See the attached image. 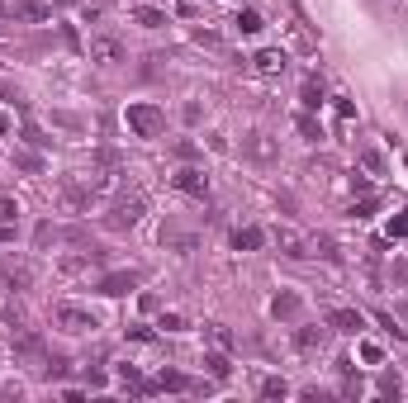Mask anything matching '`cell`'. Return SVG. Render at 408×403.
Listing matches in <instances>:
<instances>
[{"label": "cell", "instance_id": "cell-1", "mask_svg": "<svg viewBox=\"0 0 408 403\" xmlns=\"http://www.w3.org/2000/svg\"><path fill=\"white\" fill-rule=\"evenodd\" d=\"M124 119L138 138H162V128H166V114H162L157 105H128Z\"/></svg>", "mask_w": 408, "mask_h": 403}, {"label": "cell", "instance_id": "cell-2", "mask_svg": "<svg viewBox=\"0 0 408 403\" xmlns=\"http://www.w3.org/2000/svg\"><path fill=\"white\" fill-rule=\"evenodd\" d=\"M52 323L62 327V332H95L100 318H95L91 309H81V304H57V309H52Z\"/></svg>", "mask_w": 408, "mask_h": 403}, {"label": "cell", "instance_id": "cell-3", "mask_svg": "<svg viewBox=\"0 0 408 403\" xmlns=\"http://www.w3.org/2000/svg\"><path fill=\"white\" fill-rule=\"evenodd\" d=\"M142 214H147V200H142V195H133V200H119V204L110 209V214H105V228L124 233V228H133V223H138Z\"/></svg>", "mask_w": 408, "mask_h": 403}, {"label": "cell", "instance_id": "cell-4", "mask_svg": "<svg viewBox=\"0 0 408 403\" xmlns=\"http://www.w3.org/2000/svg\"><path fill=\"white\" fill-rule=\"evenodd\" d=\"M276 247L285 251V256H295V261H304V256H314V242H309V237L299 233V228H290V223H280V228H276Z\"/></svg>", "mask_w": 408, "mask_h": 403}, {"label": "cell", "instance_id": "cell-5", "mask_svg": "<svg viewBox=\"0 0 408 403\" xmlns=\"http://www.w3.org/2000/svg\"><path fill=\"white\" fill-rule=\"evenodd\" d=\"M171 186L186 190V195H195V200H209V176H204L200 166H181V171L171 176Z\"/></svg>", "mask_w": 408, "mask_h": 403}, {"label": "cell", "instance_id": "cell-6", "mask_svg": "<svg viewBox=\"0 0 408 403\" xmlns=\"http://www.w3.org/2000/svg\"><path fill=\"white\" fill-rule=\"evenodd\" d=\"M91 62H100V67H114V62H124V43L119 38H91Z\"/></svg>", "mask_w": 408, "mask_h": 403}, {"label": "cell", "instance_id": "cell-7", "mask_svg": "<svg viewBox=\"0 0 408 403\" xmlns=\"http://www.w3.org/2000/svg\"><path fill=\"white\" fill-rule=\"evenodd\" d=\"M138 271H114V276H100V295H110V299H119V295H128V290H138Z\"/></svg>", "mask_w": 408, "mask_h": 403}, {"label": "cell", "instance_id": "cell-8", "mask_svg": "<svg viewBox=\"0 0 408 403\" xmlns=\"http://www.w3.org/2000/svg\"><path fill=\"white\" fill-rule=\"evenodd\" d=\"M251 67H256V72H261V76H280L285 67H290V57H285L280 47H261V52H256V57H251Z\"/></svg>", "mask_w": 408, "mask_h": 403}, {"label": "cell", "instance_id": "cell-9", "mask_svg": "<svg viewBox=\"0 0 408 403\" xmlns=\"http://www.w3.org/2000/svg\"><path fill=\"white\" fill-rule=\"evenodd\" d=\"M242 152H247L251 161H276V142H271L266 133H247V138H242Z\"/></svg>", "mask_w": 408, "mask_h": 403}, {"label": "cell", "instance_id": "cell-10", "mask_svg": "<svg viewBox=\"0 0 408 403\" xmlns=\"http://www.w3.org/2000/svg\"><path fill=\"white\" fill-rule=\"evenodd\" d=\"M328 327H337V332H361L366 318H361L356 309H332V313H328Z\"/></svg>", "mask_w": 408, "mask_h": 403}, {"label": "cell", "instance_id": "cell-11", "mask_svg": "<svg viewBox=\"0 0 408 403\" xmlns=\"http://www.w3.org/2000/svg\"><path fill=\"white\" fill-rule=\"evenodd\" d=\"M10 10H15V19H47L52 15V5H43V0H10Z\"/></svg>", "mask_w": 408, "mask_h": 403}, {"label": "cell", "instance_id": "cell-12", "mask_svg": "<svg viewBox=\"0 0 408 403\" xmlns=\"http://www.w3.org/2000/svg\"><path fill=\"white\" fill-rule=\"evenodd\" d=\"M323 341H328V327H299V332H295V346H299V351H318Z\"/></svg>", "mask_w": 408, "mask_h": 403}, {"label": "cell", "instance_id": "cell-13", "mask_svg": "<svg viewBox=\"0 0 408 403\" xmlns=\"http://www.w3.org/2000/svg\"><path fill=\"white\" fill-rule=\"evenodd\" d=\"M133 24H142V29H162V24H166V10H157V5H138V10H133Z\"/></svg>", "mask_w": 408, "mask_h": 403}, {"label": "cell", "instance_id": "cell-14", "mask_svg": "<svg viewBox=\"0 0 408 403\" xmlns=\"http://www.w3.org/2000/svg\"><path fill=\"white\" fill-rule=\"evenodd\" d=\"M261 242H266V233H261V228H237V233H233V247H237V251H256Z\"/></svg>", "mask_w": 408, "mask_h": 403}, {"label": "cell", "instance_id": "cell-15", "mask_svg": "<svg viewBox=\"0 0 408 403\" xmlns=\"http://www.w3.org/2000/svg\"><path fill=\"white\" fill-rule=\"evenodd\" d=\"M162 247H176V251H195V237L181 233V228H162Z\"/></svg>", "mask_w": 408, "mask_h": 403}, {"label": "cell", "instance_id": "cell-16", "mask_svg": "<svg viewBox=\"0 0 408 403\" xmlns=\"http://www.w3.org/2000/svg\"><path fill=\"white\" fill-rule=\"evenodd\" d=\"M0 271H5V276L15 280V285H29V280H33V271H29V266H24V261H10V256H0Z\"/></svg>", "mask_w": 408, "mask_h": 403}, {"label": "cell", "instance_id": "cell-17", "mask_svg": "<svg viewBox=\"0 0 408 403\" xmlns=\"http://www.w3.org/2000/svg\"><path fill=\"white\" fill-rule=\"evenodd\" d=\"M271 313H276V318H295L299 313V295H276L271 299Z\"/></svg>", "mask_w": 408, "mask_h": 403}, {"label": "cell", "instance_id": "cell-18", "mask_svg": "<svg viewBox=\"0 0 408 403\" xmlns=\"http://www.w3.org/2000/svg\"><path fill=\"white\" fill-rule=\"evenodd\" d=\"M261 29H266V19L256 10H237V33H261Z\"/></svg>", "mask_w": 408, "mask_h": 403}, {"label": "cell", "instance_id": "cell-19", "mask_svg": "<svg viewBox=\"0 0 408 403\" xmlns=\"http://www.w3.org/2000/svg\"><path fill=\"white\" fill-rule=\"evenodd\" d=\"M204 365H209V375H214V380H228V375H233L228 356H219V351H209V356H204Z\"/></svg>", "mask_w": 408, "mask_h": 403}, {"label": "cell", "instance_id": "cell-20", "mask_svg": "<svg viewBox=\"0 0 408 403\" xmlns=\"http://www.w3.org/2000/svg\"><path fill=\"white\" fill-rule=\"evenodd\" d=\"M285 394H290L285 380H261V399H285Z\"/></svg>", "mask_w": 408, "mask_h": 403}, {"label": "cell", "instance_id": "cell-21", "mask_svg": "<svg viewBox=\"0 0 408 403\" xmlns=\"http://www.w3.org/2000/svg\"><path fill=\"white\" fill-rule=\"evenodd\" d=\"M304 105H309V109L323 105V86H318V81H304Z\"/></svg>", "mask_w": 408, "mask_h": 403}, {"label": "cell", "instance_id": "cell-22", "mask_svg": "<svg viewBox=\"0 0 408 403\" xmlns=\"http://www.w3.org/2000/svg\"><path fill=\"white\" fill-rule=\"evenodd\" d=\"M157 389H190V385H186V375H176V370H162Z\"/></svg>", "mask_w": 408, "mask_h": 403}, {"label": "cell", "instance_id": "cell-23", "mask_svg": "<svg viewBox=\"0 0 408 403\" xmlns=\"http://www.w3.org/2000/svg\"><path fill=\"white\" fill-rule=\"evenodd\" d=\"M299 133H304L309 142H318V138H323V128H318L314 119H309V114H299Z\"/></svg>", "mask_w": 408, "mask_h": 403}, {"label": "cell", "instance_id": "cell-24", "mask_svg": "<svg viewBox=\"0 0 408 403\" xmlns=\"http://www.w3.org/2000/svg\"><path fill=\"white\" fill-rule=\"evenodd\" d=\"M361 361H366V365H380V361H385V351H380L375 341H361Z\"/></svg>", "mask_w": 408, "mask_h": 403}, {"label": "cell", "instance_id": "cell-25", "mask_svg": "<svg viewBox=\"0 0 408 403\" xmlns=\"http://www.w3.org/2000/svg\"><path fill=\"white\" fill-rule=\"evenodd\" d=\"M0 223H19V204L15 200H0Z\"/></svg>", "mask_w": 408, "mask_h": 403}, {"label": "cell", "instance_id": "cell-26", "mask_svg": "<svg viewBox=\"0 0 408 403\" xmlns=\"http://www.w3.org/2000/svg\"><path fill=\"white\" fill-rule=\"evenodd\" d=\"M375 204H380V200H370V195H366L361 204H351V214H356V218H370V214H375Z\"/></svg>", "mask_w": 408, "mask_h": 403}, {"label": "cell", "instance_id": "cell-27", "mask_svg": "<svg viewBox=\"0 0 408 403\" xmlns=\"http://www.w3.org/2000/svg\"><path fill=\"white\" fill-rule=\"evenodd\" d=\"M390 237H408V214L390 218Z\"/></svg>", "mask_w": 408, "mask_h": 403}, {"label": "cell", "instance_id": "cell-28", "mask_svg": "<svg viewBox=\"0 0 408 403\" xmlns=\"http://www.w3.org/2000/svg\"><path fill=\"white\" fill-rule=\"evenodd\" d=\"M162 327H166V332H181L186 318H181V313H162Z\"/></svg>", "mask_w": 408, "mask_h": 403}, {"label": "cell", "instance_id": "cell-29", "mask_svg": "<svg viewBox=\"0 0 408 403\" xmlns=\"http://www.w3.org/2000/svg\"><path fill=\"white\" fill-rule=\"evenodd\" d=\"M361 161H366L370 171H385V157H380V152H361Z\"/></svg>", "mask_w": 408, "mask_h": 403}, {"label": "cell", "instance_id": "cell-30", "mask_svg": "<svg viewBox=\"0 0 408 403\" xmlns=\"http://www.w3.org/2000/svg\"><path fill=\"white\" fill-rule=\"evenodd\" d=\"M105 15V5H100V0H95V5H86V10H81V19H86V24H91V19H100Z\"/></svg>", "mask_w": 408, "mask_h": 403}, {"label": "cell", "instance_id": "cell-31", "mask_svg": "<svg viewBox=\"0 0 408 403\" xmlns=\"http://www.w3.org/2000/svg\"><path fill=\"white\" fill-rule=\"evenodd\" d=\"M15 233H19V223H0V242H15Z\"/></svg>", "mask_w": 408, "mask_h": 403}, {"label": "cell", "instance_id": "cell-32", "mask_svg": "<svg viewBox=\"0 0 408 403\" xmlns=\"http://www.w3.org/2000/svg\"><path fill=\"white\" fill-rule=\"evenodd\" d=\"M0 133H10V114H0Z\"/></svg>", "mask_w": 408, "mask_h": 403}]
</instances>
